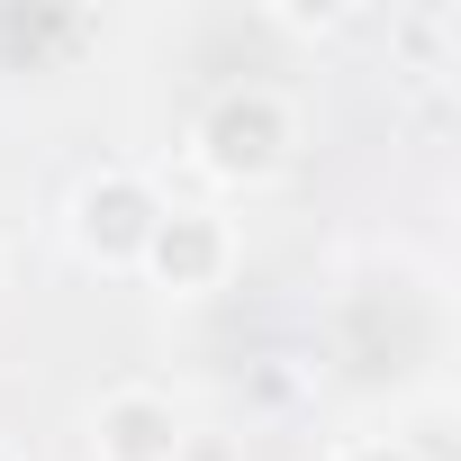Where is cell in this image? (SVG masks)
I'll return each mask as SVG.
<instances>
[{"mask_svg": "<svg viewBox=\"0 0 461 461\" xmlns=\"http://www.w3.org/2000/svg\"><path fill=\"white\" fill-rule=\"evenodd\" d=\"M190 154H199V172L226 181V190H263V181H281L290 154H299V109H290L272 82H236V91H217V100L199 109Z\"/></svg>", "mask_w": 461, "mask_h": 461, "instance_id": "6da1fadb", "label": "cell"}, {"mask_svg": "<svg viewBox=\"0 0 461 461\" xmlns=\"http://www.w3.org/2000/svg\"><path fill=\"white\" fill-rule=\"evenodd\" d=\"M236 254H245V245H236V217H226V208H172V199H163L136 272H145L163 299H208V290L236 281Z\"/></svg>", "mask_w": 461, "mask_h": 461, "instance_id": "7a4b0ae2", "label": "cell"}, {"mask_svg": "<svg viewBox=\"0 0 461 461\" xmlns=\"http://www.w3.org/2000/svg\"><path fill=\"white\" fill-rule=\"evenodd\" d=\"M154 217H163V190H154L145 172L109 163V172H91V181L73 190V245H82L100 272H136Z\"/></svg>", "mask_w": 461, "mask_h": 461, "instance_id": "3957f363", "label": "cell"}, {"mask_svg": "<svg viewBox=\"0 0 461 461\" xmlns=\"http://www.w3.org/2000/svg\"><path fill=\"white\" fill-rule=\"evenodd\" d=\"M181 452V407L163 389H109L91 407V461H172Z\"/></svg>", "mask_w": 461, "mask_h": 461, "instance_id": "277c9868", "label": "cell"}, {"mask_svg": "<svg viewBox=\"0 0 461 461\" xmlns=\"http://www.w3.org/2000/svg\"><path fill=\"white\" fill-rule=\"evenodd\" d=\"M326 461H416V452H407L398 434H353V443H335Z\"/></svg>", "mask_w": 461, "mask_h": 461, "instance_id": "5b68a950", "label": "cell"}, {"mask_svg": "<svg viewBox=\"0 0 461 461\" xmlns=\"http://www.w3.org/2000/svg\"><path fill=\"white\" fill-rule=\"evenodd\" d=\"M0 461H10V452H0Z\"/></svg>", "mask_w": 461, "mask_h": 461, "instance_id": "8992f818", "label": "cell"}]
</instances>
